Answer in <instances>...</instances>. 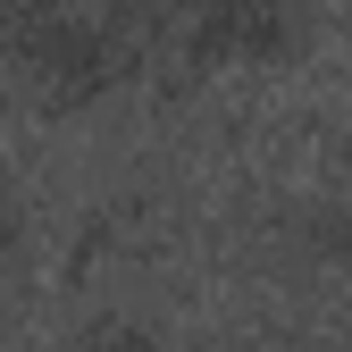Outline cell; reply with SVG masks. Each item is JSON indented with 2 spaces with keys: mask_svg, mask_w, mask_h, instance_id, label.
Segmentation results:
<instances>
[{
  "mask_svg": "<svg viewBox=\"0 0 352 352\" xmlns=\"http://www.w3.org/2000/svg\"><path fill=\"white\" fill-rule=\"evenodd\" d=\"M84 352H143V327H126V319H101V327H84Z\"/></svg>",
  "mask_w": 352,
  "mask_h": 352,
  "instance_id": "obj_1",
  "label": "cell"
},
{
  "mask_svg": "<svg viewBox=\"0 0 352 352\" xmlns=\"http://www.w3.org/2000/svg\"><path fill=\"white\" fill-rule=\"evenodd\" d=\"M0 269H9V227H0Z\"/></svg>",
  "mask_w": 352,
  "mask_h": 352,
  "instance_id": "obj_2",
  "label": "cell"
}]
</instances>
